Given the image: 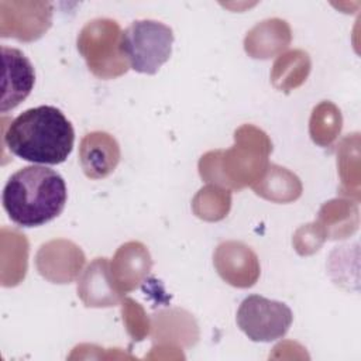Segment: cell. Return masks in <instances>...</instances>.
I'll use <instances>...</instances> for the list:
<instances>
[{
  "mask_svg": "<svg viewBox=\"0 0 361 361\" xmlns=\"http://www.w3.org/2000/svg\"><path fill=\"white\" fill-rule=\"evenodd\" d=\"M75 131L54 106H38L18 114L3 133V144L16 157L44 165H58L72 152Z\"/></svg>",
  "mask_w": 361,
  "mask_h": 361,
  "instance_id": "1",
  "label": "cell"
},
{
  "mask_svg": "<svg viewBox=\"0 0 361 361\" xmlns=\"http://www.w3.org/2000/svg\"><path fill=\"white\" fill-rule=\"evenodd\" d=\"M63 178L44 165H30L14 172L3 189V207L21 227H38L58 217L66 203Z\"/></svg>",
  "mask_w": 361,
  "mask_h": 361,
  "instance_id": "2",
  "label": "cell"
},
{
  "mask_svg": "<svg viewBox=\"0 0 361 361\" xmlns=\"http://www.w3.org/2000/svg\"><path fill=\"white\" fill-rule=\"evenodd\" d=\"M172 28L155 20H137L120 35V54L127 65L140 73L155 75L171 58Z\"/></svg>",
  "mask_w": 361,
  "mask_h": 361,
  "instance_id": "3",
  "label": "cell"
},
{
  "mask_svg": "<svg viewBox=\"0 0 361 361\" xmlns=\"http://www.w3.org/2000/svg\"><path fill=\"white\" fill-rule=\"evenodd\" d=\"M120 35L118 24L109 18H96L80 31L78 48L94 75L111 78L127 71L128 65L118 49Z\"/></svg>",
  "mask_w": 361,
  "mask_h": 361,
  "instance_id": "4",
  "label": "cell"
},
{
  "mask_svg": "<svg viewBox=\"0 0 361 361\" xmlns=\"http://www.w3.org/2000/svg\"><path fill=\"white\" fill-rule=\"evenodd\" d=\"M293 320L292 310L282 302L259 295L247 296L237 310L240 330L252 341L269 343L282 338Z\"/></svg>",
  "mask_w": 361,
  "mask_h": 361,
  "instance_id": "5",
  "label": "cell"
},
{
  "mask_svg": "<svg viewBox=\"0 0 361 361\" xmlns=\"http://www.w3.org/2000/svg\"><path fill=\"white\" fill-rule=\"evenodd\" d=\"M52 6L44 1H0L1 37L32 41L51 25Z\"/></svg>",
  "mask_w": 361,
  "mask_h": 361,
  "instance_id": "6",
  "label": "cell"
},
{
  "mask_svg": "<svg viewBox=\"0 0 361 361\" xmlns=\"http://www.w3.org/2000/svg\"><path fill=\"white\" fill-rule=\"evenodd\" d=\"M1 56L4 73L0 111L6 113L17 107L31 93L35 82V72L28 58L17 48L3 45Z\"/></svg>",
  "mask_w": 361,
  "mask_h": 361,
  "instance_id": "7",
  "label": "cell"
},
{
  "mask_svg": "<svg viewBox=\"0 0 361 361\" xmlns=\"http://www.w3.org/2000/svg\"><path fill=\"white\" fill-rule=\"evenodd\" d=\"M79 161L87 178H106L116 169L120 162L118 142L109 133H89L80 141Z\"/></svg>",
  "mask_w": 361,
  "mask_h": 361,
  "instance_id": "8",
  "label": "cell"
},
{
  "mask_svg": "<svg viewBox=\"0 0 361 361\" xmlns=\"http://www.w3.org/2000/svg\"><path fill=\"white\" fill-rule=\"evenodd\" d=\"M114 276L109 269L106 258H96L82 275L78 292L86 306H114L120 300Z\"/></svg>",
  "mask_w": 361,
  "mask_h": 361,
  "instance_id": "9",
  "label": "cell"
}]
</instances>
